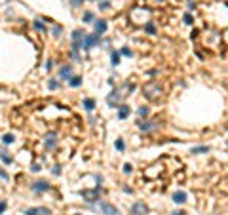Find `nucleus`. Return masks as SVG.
<instances>
[{"label": "nucleus", "mask_w": 228, "mask_h": 215, "mask_svg": "<svg viewBox=\"0 0 228 215\" xmlns=\"http://www.w3.org/2000/svg\"><path fill=\"white\" fill-rule=\"evenodd\" d=\"M148 17H150V10L141 8V6H135V8H131V12H129V19H131L133 25H146Z\"/></svg>", "instance_id": "nucleus-1"}, {"label": "nucleus", "mask_w": 228, "mask_h": 215, "mask_svg": "<svg viewBox=\"0 0 228 215\" xmlns=\"http://www.w3.org/2000/svg\"><path fill=\"white\" fill-rule=\"evenodd\" d=\"M162 91H163V88L160 82H148L142 86V95L146 99H150V101H158L162 97Z\"/></svg>", "instance_id": "nucleus-2"}, {"label": "nucleus", "mask_w": 228, "mask_h": 215, "mask_svg": "<svg viewBox=\"0 0 228 215\" xmlns=\"http://www.w3.org/2000/svg\"><path fill=\"white\" fill-rule=\"evenodd\" d=\"M97 206H99V210H101L105 215H120V210H118V207H114V206H112V204H109V202L97 200Z\"/></svg>", "instance_id": "nucleus-3"}, {"label": "nucleus", "mask_w": 228, "mask_h": 215, "mask_svg": "<svg viewBox=\"0 0 228 215\" xmlns=\"http://www.w3.org/2000/svg\"><path fill=\"white\" fill-rule=\"evenodd\" d=\"M99 44V34H86L82 40V49H91Z\"/></svg>", "instance_id": "nucleus-4"}, {"label": "nucleus", "mask_w": 228, "mask_h": 215, "mask_svg": "<svg viewBox=\"0 0 228 215\" xmlns=\"http://www.w3.org/2000/svg\"><path fill=\"white\" fill-rule=\"evenodd\" d=\"M148 213V207L145 206V202H135L131 206V215H146Z\"/></svg>", "instance_id": "nucleus-5"}, {"label": "nucleus", "mask_w": 228, "mask_h": 215, "mask_svg": "<svg viewBox=\"0 0 228 215\" xmlns=\"http://www.w3.org/2000/svg\"><path fill=\"white\" fill-rule=\"evenodd\" d=\"M25 215H52L49 207H29L25 210Z\"/></svg>", "instance_id": "nucleus-6"}, {"label": "nucleus", "mask_w": 228, "mask_h": 215, "mask_svg": "<svg viewBox=\"0 0 228 215\" xmlns=\"http://www.w3.org/2000/svg\"><path fill=\"white\" fill-rule=\"evenodd\" d=\"M44 145H46V148H55L57 147V133H53V131H49L46 137H44Z\"/></svg>", "instance_id": "nucleus-7"}, {"label": "nucleus", "mask_w": 228, "mask_h": 215, "mask_svg": "<svg viewBox=\"0 0 228 215\" xmlns=\"http://www.w3.org/2000/svg\"><path fill=\"white\" fill-rule=\"evenodd\" d=\"M101 189H97V190H84L82 192V196L88 200V202H95V200H99V194H101Z\"/></svg>", "instance_id": "nucleus-8"}, {"label": "nucleus", "mask_w": 228, "mask_h": 215, "mask_svg": "<svg viewBox=\"0 0 228 215\" xmlns=\"http://www.w3.org/2000/svg\"><path fill=\"white\" fill-rule=\"evenodd\" d=\"M32 189H34V192H48L52 187H49L48 181H44V179H42V181H36V183L32 185Z\"/></svg>", "instance_id": "nucleus-9"}, {"label": "nucleus", "mask_w": 228, "mask_h": 215, "mask_svg": "<svg viewBox=\"0 0 228 215\" xmlns=\"http://www.w3.org/2000/svg\"><path fill=\"white\" fill-rule=\"evenodd\" d=\"M59 78H61V80H70V78H72V69H70V65L61 67V70H59Z\"/></svg>", "instance_id": "nucleus-10"}, {"label": "nucleus", "mask_w": 228, "mask_h": 215, "mask_svg": "<svg viewBox=\"0 0 228 215\" xmlns=\"http://www.w3.org/2000/svg\"><path fill=\"white\" fill-rule=\"evenodd\" d=\"M186 192H184V190H177V192H173V202L175 204H184V202H186Z\"/></svg>", "instance_id": "nucleus-11"}, {"label": "nucleus", "mask_w": 228, "mask_h": 215, "mask_svg": "<svg viewBox=\"0 0 228 215\" xmlns=\"http://www.w3.org/2000/svg\"><path fill=\"white\" fill-rule=\"evenodd\" d=\"M139 128L142 131H152V130H156V128H158V122H139Z\"/></svg>", "instance_id": "nucleus-12"}, {"label": "nucleus", "mask_w": 228, "mask_h": 215, "mask_svg": "<svg viewBox=\"0 0 228 215\" xmlns=\"http://www.w3.org/2000/svg\"><path fill=\"white\" fill-rule=\"evenodd\" d=\"M106 27H109V25H106L105 19H97V21H95V31H97L99 36H101L103 32H106Z\"/></svg>", "instance_id": "nucleus-13"}, {"label": "nucleus", "mask_w": 228, "mask_h": 215, "mask_svg": "<svg viewBox=\"0 0 228 215\" xmlns=\"http://www.w3.org/2000/svg\"><path fill=\"white\" fill-rule=\"evenodd\" d=\"M127 116H129V107H127V105H120L118 107V118L120 120H126Z\"/></svg>", "instance_id": "nucleus-14"}, {"label": "nucleus", "mask_w": 228, "mask_h": 215, "mask_svg": "<svg viewBox=\"0 0 228 215\" xmlns=\"http://www.w3.org/2000/svg\"><path fill=\"white\" fill-rule=\"evenodd\" d=\"M84 31H80V29H76V31H72V42H78V44H82V40H84Z\"/></svg>", "instance_id": "nucleus-15"}, {"label": "nucleus", "mask_w": 228, "mask_h": 215, "mask_svg": "<svg viewBox=\"0 0 228 215\" xmlns=\"http://www.w3.org/2000/svg\"><path fill=\"white\" fill-rule=\"evenodd\" d=\"M118 99H120V91H112V94L106 97V103L112 107V105H116V103H118Z\"/></svg>", "instance_id": "nucleus-16"}, {"label": "nucleus", "mask_w": 228, "mask_h": 215, "mask_svg": "<svg viewBox=\"0 0 228 215\" xmlns=\"http://www.w3.org/2000/svg\"><path fill=\"white\" fill-rule=\"evenodd\" d=\"M84 109L91 112V111L95 109V101H93V99H89V97H88V99H84Z\"/></svg>", "instance_id": "nucleus-17"}, {"label": "nucleus", "mask_w": 228, "mask_h": 215, "mask_svg": "<svg viewBox=\"0 0 228 215\" xmlns=\"http://www.w3.org/2000/svg\"><path fill=\"white\" fill-rule=\"evenodd\" d=\"M190 152H192V154H202V152H209V147H205V145H203V147H194V148L190 150Z\"/></svg>", "instance_id": "nucleus-18"}, {"label": "nucleus", "mask_w": 228, "mask_h": 215, "mask_svg": "<svg viewBox=\"0 0 228 215\" xmlns=\"http://www.w3.org/2000/svg\"><path fill=\"white\" fill-rule=\"evenodd\" d=\"M69 84L72 86V88H78V86L82 84V78H80V76H72V78L69 80Z\"/></svg>", "instance_id": "nucleus-19"}, {"label": "nucleus", "mask_w": 228, "mask_h": 215, "mask_svg": "<svg viewBox=\"0 0 228 215\" xmlns=\"http://www.w3.org/2000/svg\"><path fill=\"white\" fill-rule=\"evenodd\" d=\"M0 160H2L4 164H12V162H13V158H12L8 152H0Z\"/></svg>", "instance_id": "nucleus-20"}, {"label": "nucleus", "mask_w": 228, "mask_h": 215, "mask_svg": "<svg viewBox=\"0 0 228 215\" xmlns=\"http://www.w3.org/2000/svg\"><path fill=\"white\" fill-rule=\"evenodd\" d=\"M145 29H146V32H148V34H156V27H154L152 21H148V23L145 25Z\"/></svg>", "instance_id": "nucleus-21"}, {"label": "nucleus", "mask_w": 228, "mask_h": 215, "mask_svg": "<svg viewBox=\"0 0 228 215\" xmlns=\"http://www.w3.org/2000/svg\"><path fill=\"white\" fill-rule=\"evenodd\" d=\"M82 21H84V23H91V21H93V13H91V12H84Z\"/></svg>", "instance_id": "nucleus-22"}, {"label": "nucleus", "mask_w": 228, "mask_h": 215, "mask_svg": "<svg viewBox=\"0 0 228 215\" xmlns=\"http://www.w3.org/2000/svg\"><path fill=\"white\" fill-rule=\"evenodd\" d=\"M34 29H36V31H40V32H46V25L42 23V21H34Z\"/></svg>", "instance_id": "nucleus-23"}, {"label": "nucleus", "mask_w": 228, "mask_h": 215, "mask_svg": "<svg viewBox=\"0 0 228 215\" xmlns=\"http://www.w3.org/2000/svg\"><path fill=\"white\" fill-rule=\"evenodd\" d=\"M110 61H112V65H114V67H116V65H120V53L112 52V55H110Z\"/></svg>", "instance_id": "nucleus-24"}, {"label": "nucleus", "mask_w": 228, "mask_h": 215, "mask_svg": "<svg viewBox=\"0 0 228 215\" xmlns=\"http://www.w3.org/2000/svg\"><path fill=\"white\" fill-rule=\"evenodd\" d=\"M148 112H150V111H148V107H139V109H137L139 116H148Z\"/></svg>", "instance_id": "nucleus-25"}, {"label": "nucleus", "mask_w": 228, "mask_h": 215, "mask_svg": "<svg viewBox=\"0 0 228 215\" xmlns=\"http://www.w3.org/2000/svg\"><path fill=\"white\" fill-rule=\"evenodd\" d=\"M2 143H6V145H10V143H13V135L12 133H6L2 137Z\"/></svg>", "instance_id": "nucleus-26"}, {"label": "nucleus", "mask_w": 228, "mask_h": 215, "mask_svg": "<svg viewBox=\"0 0 228 215\" xmlns=\"http://www.w3.org/2000/svg\"><path fill=\"white\" fill-rule=\"evenodd\" d=\"M99 8H101V10H109V8H110V2H109V0H101Z\"/></svg>", "instance_id": "nucleus-27"}, {"label": "nucleus", "mask_w": 228, "mask_h": 215, "mask_svg": "<svg viewBox=\"0 0 228 215\" xmlns=\"http://www.w3.org/2000/svg\"><path fill=\"white\" fill-rule=\"evenodd\" d=\"M48 86H49V90H57V88H59V82H57V80H49Z\"/></svg>", "instance_id": "nucleus-28"}, {"label": "nucleus", "mask_w": 228, "mask_h": 215, "mask_svg": "<svg viewBox=\"0 0 228 215\" xmlns=\"http://www.w3.org/2000/svg\"><path fill=\"white\" fill-rule=\"evenodd\" d=\"M120 53H122V55H127V57H131V55H133L129 48H122V49H120Z\"/></svg>", "instance_id": "nucleus-29"}, {"label": "nucleus", "mask_w": 228, "mask_h": 215, "mask_svg": "<svg viewBox=\"0 0 228 215\" xmlns=\"http://www.w3.org/2000/svg\"><path fill=\"white\" fill-rule=\"evenodd\" d=\"M116 148L120 150V152H122V150L126 148V145H124V141H122V139H118V141H116Z\"/></svg>", "instance_id": "nucleus-30"}, {"label": "nucleus", "mask_w": 228, "mask_h": 215, "mask_svg": "<svg viewBox=\"0 0 228 215\" xmlns=\"http://www.w3.org/2000/svg\"><path fill=\"white\" fill-rule=\"evenodd\" d=\"M192 21H194V17H192L190 13H186V15H184V23H186V25H192Z\"/></svg>", "instance_id": "nucleus-31"}, {"label": "nucleus", "mask_w": 228, "mask_h": 215, "mask_svg": "<svg viewBox=\"0 0 228 215\" xmlns=\"http://www.w3.org/2000/svg\"><path fill=\"white\" fill-rule=\"evenodd\" d=\"M6 207H8V204H6V200H2V202H0V215L6 211Z\"/></svg>", "instance_id": "nucleus-32"}, {"label": "nucleus", "mask_w": 228, "mask_h": 215, "mask_svg": "<svg viewBox=\"0 0 228 215\" xmlns=\"http://www.w3.org/2000/svg\"><path fill=\"white\" fill-rule=\"evenodd\" d=\"M131 169H133L131 164H124V173H131Z\"/></svg>", "instance_id": "nucleus-33"}, {"label": "nucleus", "mask_w": 228, "mask_h": 215, "mask_svg": "<svg viewBox=\"0 0 228 215\" xmlns=\"http://www.w3.org/2000/svg\"><path fill=\"white\" fill-rule=\"evenodd\" d=\"M84 2V0H70V4H72V8H78V6H80Z\"/></svg>", "instance_id": "nucleus-34"}, {"label": "nucleus", "mask_w": 228, "mask_h": 215, "mask_svg": "<svg viewBox=\"0 0 228 215\" xmlns=\"http://www.w3.org/2000/svg\"><path fill=\"white\" fill-rule=\"evenodd\" d=\"M52 31H53V34H61V27H59V25H53Z\"/></svg>", "instance_id": "nucleus-35"}, {"label": "nucleus", "mask_w": 228, "mask_h": 215, "mask_svg": "<svg viewBox=\"0 0 228 215\" xmlns=\"http://www.w3.org/2000/svg\"><path fill=\"white\" fill-rule=\"evenodd\" d=\"M0 177H2L4 181H8V173H6V171H4L2 168H0Z\"/></svg>", "instance_id": "nucleus-36"}, {"label": "nucleus", "mask_w": 228, "mask_h": 215, "mask_svg": "<svg viewBox=\"0 0 228 215\" xmlns=\"http://www.w3.org/2000/svg\"><path fill=\"white\" fill-rule=\"evenodd\" d=\"M52 171H53V173H55V175H59V173H61V169H59V166H55V168H53Z\"/></svg>", "instance_id": "nucleus-37"}, {"label": "nucleus", "mask_w": 228, "mask_h": 215, "mask_svg": "<svg viewBox=\"0 0 228 215\" xmlns=\"http://www.w3.org/2000/svg\"><path fill=\"white\" fill-rule=\"evenodd\" d=\"M171 215H186V213H184V211H181V210H179V211H173V213H171Z\"/></svg>", "instance_id": "nucleus-38"}]
</instances>
